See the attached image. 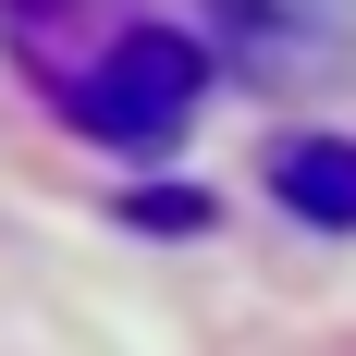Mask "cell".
<instances>
[{"label": "cell", "instance_id": "1", "mask_svg": "<svg viewBox=\"0 0 356 356\" xmlns=\"http://www.w3.org/2000/svg\"><path fill=\"white\" fill-rule=\"evenodd\" d=\"M197 99H209V49L172 37V25H123L99 62L62 86V111L99 147H172L184 123H197Z\"/></svg>", "mask_w": 356, "mask_h": 356}, {"label": "cell", "instance_id": "3", "mask_svg": "<svg viewBox=\"0 0 356 356\" xmlns=\"http://www.w3.org/2000/svg\"><path fill=\"white\" fill-rule=\"evenodd\" d=\"M270 197L320 234H356V136H283L270 147Z\"/></svg>", "mask_w": 356, "mask_h": 356}, {"label": "cell", "instance_id": "2", "mask_svg": "<svg viewBox=\"0 0 356 356\" xmlns=\"http://www.w3.org/2000/svg\"><path fill=\"white\" fill-rule=\"evenodd\" d=\"M221 13V49H246L258 74H295V62H332L356 37V0H209Z\"/></svg>", "mask_w": 356, "mask_h": 356}]
</instances>
